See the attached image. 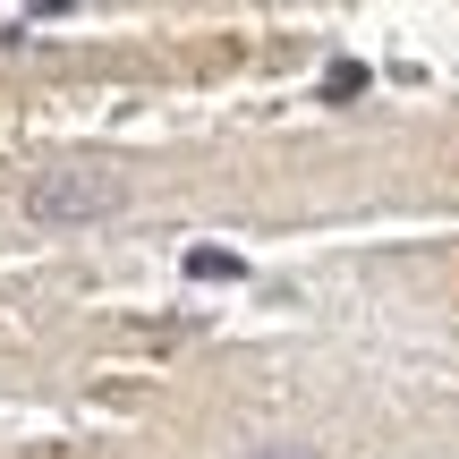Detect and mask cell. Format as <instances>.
<instances>
[{
	"mask_svg": "<svg viewBox=\"0 0 459 459\" xmlns=\"http://www.w3.org/2000/svg\"><path fill=\"white\" fill-rule=\"evenodd\" d=\"M187 273H196V281H238L247 264H238V255H221V247H187Z\"/></svg>",
	"mask_w": 459,
	"mask_h": 459,
	"instance_id": "cell-2",
	"label": "cell"
},
{
	"mask_svg": "<svg viewBox=\"0 0 459 459\" xmlns=\"http://www.w3.org/2000/svg\"><path fill=\"white\" fill-rule=\"evenodd\" d=\"M128 204V179L119 170H43L26 187V221L34 230H85V221H111Z\"/></svg>",
	"mask_w": 459,
	"mask_h": 459,
	"instance_id": "cell-1",
	"label": "cell"
},
{
	"mask_svg": "<svg viewBox=\"0 0 459 459\" xmlns=\"http://www.w3.org/2000/svg\"><path fill=\"white\" fill-rule=\"evenodd\" d=\"M238 459H324L315 443H255V451H238Z\"/></svg>",
	"mask_w": 459,
	"mask_h": 459,
	"instance_id": "cell-3",
	"label": "cell"
}]
</instances>
